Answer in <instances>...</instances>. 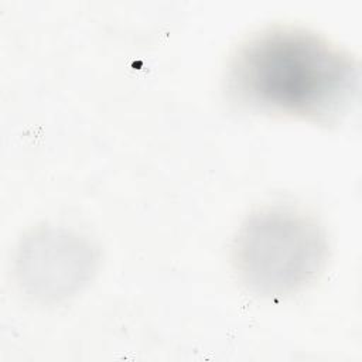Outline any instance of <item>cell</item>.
Masks as SVG:
<instances>
[{"mask_svg":"<svg viewBox=\"0 0 362 362\" xmlns=\"http://www.w3.org/2000/svg\"><path fill=\"white\" fill-rule=\"evenodd\" d=\"M232 82L252 103L320 116L348 102L356 69L345 54L313 34L274 30L239 49Z\"/></svg>","mask_w":362,"mask_h":362,"instance_id":"6da1fadb","label":"cell"},{"mask_svg":"<svg viewBox=\"0 0 362 362\" xmlns=\"http://www.w3.org/2000/svg\"><path fill=\"white\" fill-rule=\"evenodd\" d=\"M324 255L315 226L293 214L253 219L238 242V264L246 281L266 293H283L317 272Z\"/></svg>","mask_w":362,"mask_h":362,"instance_id":"7a4b0ae2","label":"cell"}]
</instances>
